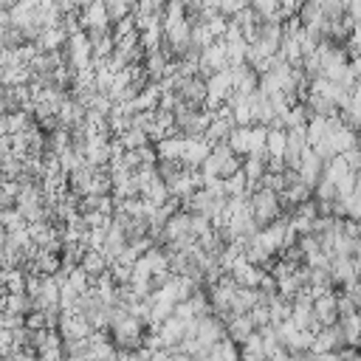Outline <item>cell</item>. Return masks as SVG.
<instances>
[{"instance_id":"1","label":"cell","mask_w":361,"mask_h":361,"mask_svg":"<svg viewBox=\"0 0 361 361\" xmlns=\"http://www.w3.org/2000/svg\"><path fill=\"white\" fill-rule=\"evenodd\" d=\"M251 209H254V217L259 223V228L271 226L276 217H282V195L276 189H268V186H257L254 195H251Z\"/></svg>"},{"instance_id":"2","label":"cell","mask_w":361,"mask_h":361,"mask_svg":"<svg viewBox=\"0 0 361 361\" xmlns=\"http://www.w3.org/2000/svg\"><path fill=\"white\" fill-rule=\"evenodd\" d=\"M330 271H333V282H336V288H344V290H347L350 285H355V279H358L355 259H353V257H344V254H336V257H333Z\"/></svg>"},{"instance_id":"3","label":"cell","mask_w":361,"mask_h":361,"mask_svg":"<svg viewBox=\"0 0 361 361\" xmlns=\"http://www.w3.org/2000/svg\"><path fill=\"white\" fill-rule=\"evenodd\" d=\"M299 175H302V180H305V183H310L313 189H316V183L322 180V175H324V158H322L313 147H307V149H305L302 164H299Z\"/></svg>"},{"instance_id":"4","label":"cell","mask_w":361,"mask_h":361,"mask_svg":"<svg viewBox=\"0 0 361 361\" xmlns=\"http://www.w3.org/2000/svg\"><path fill=\"white\" fill-rule=\"evenodd\" d=\"M186 234H192V212H175L169 220H166V226H164V234H161V245L164 243H169V240H178V237H186Z\"/></svg>"},{"instance_id":"5","label":"cell","mask_w":361,"mask_h":361,"mask_svg":"<svg viewBox=\"0 0 361 361\" xmlns=\"http://www.w3.org/2000/svg\"><path fill=\"white\" fill-rule=\"evenodd\" d=\"M79 20H82V28H110V23H113L104 0H93L90 6H85L79 11Z\"/></svg>"},{"instance_id":"6","label":"cell","mask_w":361,"mask_h":361,"mask_svg":"<svg viewBox=\"0 0 361 361\" xmlns=\"http://www.w3.org/2000/svg\"><path fill=\"white\" fill-rule=\"evenodd\" d=\"M217 113V110H214ZM237 124H234V118H231V113H217L214 118H212V124L206 127V133H203V138L209 141V144H220V141H228V135H231V130H234Z\"/></svg>"},{"instance_id":"7","label":"cell","mask_w":361,"mask_h":361,"mask_svg":"<svg viewBox=\"0 0 361 361\" xmlns=\"http://www.w3.org/2000/svg\"><path fill=\"white\" fill-rule=\"evenodd\" d=\"M262 265H254L251 259H245V257H240L234 265H231V276L237 279V285H248V288H257L259 285V279H262Z\"/></svg>"},{"instance_id":"8","label":"cell","mask_w":361,"mask_h":361,"mask_svg":"<svg viewBox=\"0 0 361 361\" xmlns=\"http://www.w3.org/2000/svg\"><path fill=\"white\" fill-rule=\"evenodd\" d=\"M313 310H316V316H319L322 324L338 322V319H341V316H338V293H336V290H327V293L316 296V299H313Z\"/></svg>"},{"instance_id":"9","label":"cell","mask_w":361,"mask_h":361,"mask_svg":"<svg viewBox=\"0 0 361 361\" xmlns=\"http://www.w3.org/2000/svg\"><path fill=\"white\" fill-rule=\"evenodd\" d=\"M3 310L17 313V316H28L31 310H37V305H34V296L28 290H6Z\"/></svg>"},{"instance_id":"10","label":"cell","mask_w":361,"mask_h":361,"mask_svg":"<svg viewBox=\"0 0 361 361\" xmlns=\"http://www.w3.org/2000/svg\"><path fill=\"white\" fill-rule=\"evenodd\" d=\"M186 144H189V135H178V133H172V135L161 138V141L155 144V149H158V158L180 161V158H183V152H186Z\"/></svg>"},{"instance_id":"11","label":"cell","mask_w":361,"mask_h":361,"mask_svg":"<svg viewBox=\"0 0 361 361\" xmlns=\"http://www.w3.org/2000/svg\"><path fill=\"white\" fill-rule=\"evenodd\" d=\"M243 172L248 175V183L259 186L262 175L268 172V152H248L243 161Z\"/></svg>"},{"instance_id":"12","label":"cell","mask_w":361,"mask_h":361,"mask_svg":"<svg viewBox=\"0 0 361 361\" xmlns=\"http://www.w3.org/2000/svg\"><path fill=\"white\" fill-rule=\"evenodd\" d=\"M257 330V324H254V319H251V313H237L228 324H226V333H228V338H234L237 344H243L251 333Z\"/></svg>"},{"instance_id":"13","label":"cell","mask_w":361,"mask_h":361,"mask_svg":"<svg viewBox=\"0 0 361 361\" xmlns=\"http://www.w3.org/2000/svg\"><path fill=\"white\" fill-rule=\"evenodd\" d=\"M254 305H259V288H248V285H240L234 290V299H231V310L234 313H248Z\"/></svg>"},{"instance_id":"14","label":"cell","mask_w":361,"mask_h":361,"mask_svg":"<svg viewBox=\"0 0 361 361\" xmlns=\"http://www.w3.org/2000/svg\"><path fill=\"white\" fill-rule=\"evenodd\" d=\"M79 265H82V268H85V271H87L93 279H96V276H102V274L110 268L107 257H104L99 248H87V254L82 257V262H79Z\"/></svg>"},{"instance_id":"15","label":"cell","mask_w":361,"mask_h":361,"mask_svg":"<svg viewBox=\"0 0 361 361\" xmlns=\"http://www.w3.org/2000/svg\"><path fill=\"white\" fill-rule=\"evenodd\" d=\"M118 138H121V144H124L127 149H138V147L149 144V133H147V127H141V124L127 127V130H124Z\"/></svg>"},{"instance_id":"16","label":"cell","mask_w":361,"mask_h":361,"mask_svg":"<svg viewBox=\"0 0 361 361\" xmlns=\"http://www.w3.org/2000/svg\"><path fill=\"white\" fill-rule=\"evenodd\" d=\"M231 118H234L237 127H251V124H257V113H254L251 99H243L240 104H234V107H231Z\"/></svg>"},{"instance_id":"17","label":"cell","mask_w":361,"mask_h":361,"mask_svg":"<svg viewBox=\"0 0 361 361\" xmlns=\"http://www.w3.org/2000/svg\"><path fill=\"white\" fill-rule=\"evenodd\" d=\"M285 147H288V130L285 127H268V155H285Z\"/></svg>"},{"instance_id":"18","label":"cell","mask_w":361,"mask_h":361,"mask_svg":"<svg viewBox=\"0 0 361 361\" xmlns=\"http://www.w3.org/2000/svg\"><path fill=\"white\" fill-rule=\"evenodd\" d=\"M327 127H330V118L327 116L307 118V141H310V147H316L322 138H327Z\"/></svg>"},{"instance_id":"19","label":"cell","mask_w":361,"mask_h":361,"mask_svg":"<svg viewBox=\"0 0 361 361\" xmlns=\"http://www.w3.org/2000/svg\"><path fill=\"white\" fill-rule=\"evenodd\" d=\"M248 133H251V127H234L231 130L228 144H231V149L237 155H248Z\"/></svg>"},{"instance_id":"20","label":"cell","mask_w":361,"mask_h":361,"mask_svg":"<svg viewBox=\"0 0 361 361\" xmlns=\"http://www.w3.org/2000/svg\"><path fill=\"white\" fill-rule=\"evenodd\" d=\"M110 31H113L116 42H118V39H124L127 34L138 31V28H135V11H133V14H127V17H121V20H116V23L110 25Z\"/></svg>"},{"instance_id":"21","label":"cell","mask_w":361,"mask_h":361,"mask_svg":"<svg viewBox=\"0 0 361 361\" xmlns=\"http://www.w3.org/2000/svg\"><path fill=\"white\" fill-rule=\"evenodd\" d=\"M353 313H358V305H355V299L344 290V293H338V316L344 319V316H353Z\"/></svg>"},{"instance_id":"22","label":"cell","mask_w":361,"mask_h":361,"mask_svg":"<svg viewBox=\"0 0 361 361\" xmlns=\"http://www.w3.org/2000/svg\"><path fill=\"white\" fill-rule=\"evenodd\" d=\"M344 158H347V164H350V169L353 172H358L361 169V147H353V149H347V152H341Z\"/></svg>"}]
</instances>
